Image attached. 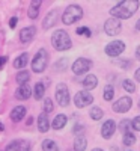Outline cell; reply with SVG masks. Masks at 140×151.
Returning a JSON list of instances; mask_svg holds the SVG:
<instances>
[{
    "instance_id": "4fadbf2b",
    "label": "cell",
    "mask_w": 140,
    "mask_h": 151,
    "mask_svg": "<svg viewBox=\"0 0 140 151\" xmlns=\"http://www.w3.org/2000/svg\"><path fill=\"white\" fill-rule=\"evenodd\" d=\"M38 129H39L41 133H47L50 129V119L47 116V113L41 112L39 116H38Z\"/></svg>"
},
{
    "instance_id": "ac0fdd59",
    "label": "cell",
    "mask_w": 140,
    "mask_h": 151,
    "mask_svg": "<svg viewBox=\"0 0 140 151\" xmlns=\"http://www.w3.org/2000/svg\"><path fill=\"white\" fill-rule=\"evenodd\" d=\"M96 85H98V79H96V76H94V74L86 76L84 80H83V86H84V89H87V92L91 89H94V88H96Z\"/></svg>"
},
{
    "instance_id": "b9f144b4",
    "label": "cell",
    "mask_w": 140,
    "mask_h": 151,
    "mask_svg": "<svg viewBox=\"0 0 140 151\" xmlns=\"http://www.w3.org/2000/svg\"><path fill=\"white\" fill-rule=\"evenodd\" d=\"M136 80H137V82H140V68L136 71Z\"/></svg>"
},
{
    "instance_id": "60d3db41",
    "label": "cell",
    "mask_w": 140,
    "mask_h": 151,
    "mask_svg": "<svg viewBox=\"0 0 140 151\" xmlns=\"http://www.w3.org/2000/svg\"><path fill=\"white\" fill-rule=\"evenodd\" d=\"M136 58L140 60V45H139V47H137V50H136Z\"/></svg>"
},
{
    "instance_id": "836d02e7",
    "label": "cell",
    "mask_w": 140,
    "mask_h": 151,
    "mask_svg": "<svg viewBox=\"0 0 140 151\" xmlns=\"http://www.w3.org/2000/svg\"><path fill=\"white\" fill-rule=\"evenodd\" d=\"M38 12H39V9H35V8H29V17L32 20L38 18Z\"/></svg>"
},
{
    "instance_id": "5bb4252c",
    "label": "cell",
    "mask_w": 140,
    "mask_h": 151,
    "mask_svg": "<svg viewBox=\"0 0 140 151\" xmlns=\"http://www.w3.org/2000/svg\"><path fill=\"white\" fill-rule=\"evenodd\" d=\"M56 21H57V11H50L48 14H47V17L44 18L42 27H44L45 30H48L51 26H54Z\"/></svg>"
},
{
    "instance_id": "8d00e7d4",
    "label": "cell",
    "mask_w": 140,
    "mask_h": 151,
    "mask_svg": "<svg viewBox=\"0 0 140 151\" xmlns=\"http://www.w3.org/2000/svg\"><path fill=\"white\" fill-rule=\"evenodd\" d=\"M41 0H33V2L30 3V8H35V9H39L41 8Z\"/></svg>"
},
{
    "instance_id": "8992f818",
    "label": "cell",
    "mask_w": 140,
    "mask_h": 151,
    "mask_svg": "<svg viewBox=\"0 0 140 151\" xmlns=\"http://www.w3.org/2000/svg\"><path fill=\"white\" fill-rule=\"evenodd\" d=\"M92 101H94V97L91 95V92H87V91H80L74 97V103H75V106H77L79 109H83V107H86L89 104H92Z\"/></svg>"
},
{
    "instance_id": "7c38bea8",
    "label": "cell",
    "mask_w": 140,
    "mask_h": 151,
    "mask_svg": "<svg viewBox=\"0 0 140 151\" xmlns=\"http://www.w3.org/2000/svg\"><path fill=\"white\" fill-rule=\"evenodd\" d=\"M35 35H36V29L33 27V26H30V27H24V29H21L20 30V41L21 42H30L33 38H35Z\"/></svg>"
},
{
    "instance_id": "52a82bcc",
    "label": "cell",
    "mask_w": 140,
    "mask_h": 151,
    "mask_svg": "<svg viewBox=\"0 0 140 151\" xmlns=\"http://www.w3.org/2000/svg\"><path fill=\"white\" fill-rule=\"evenodd\" d=\"M91 68H92V62L89 59H84V58H79L72 64V71H74V74H77V76L87 73Z\"/></svg>"
},
{
    "instance_id": "5b68a950",
    "label": "cell",
    "mask_w": 140,
    "mask_h": 151,
    "mask_svg": "<svg viewBox=\"0 0 140 151\" xmlns=\"http://www.w3.org/2000/svg\"><path fill=\"white\" fill-rule=\"evenodd\" d=\"M56 100L62 107H66L69 104V89L65 83H59L56 88Z\"/></svg>"
},
{
    "instance_id": "d6986e66",
    "label": "cell",
    "mask_w": 140,
    "mask_h": 151,
    "mask_svg": "<svg viewBox=\"0 0 140 151\" xmlns=\"http://www.w3.org/2000/svg\"><path fill=\"white\" fill-rule=\"evenodd\" d=\"M87 147V141L84 136H77L74 141V151H84Z\"/></svg>"
},
{
    "instance_id": "bcb514c9",
    "label": "cell",
    "mask_w": 140,
    "mask_h": 151,
    "mask_svg": "<svg viewBox=\"0 0 140 151\" xmlns=\"http://www.w3.org/2000/svg\"><path fill=\"white\" fill-rule=\"evenodd\" d=\"M0 130H3V124L2 122H0Z\"/></svg>"
},
{
    "instance_id": "9a60e30c",
    "label": "cell",
    "mask_w": 140,
    "mask_h": 151,
    "mask_svg": "<svg viewBox=\"0 0 140 151\" xmlns=\"http://www.w3.org/2000/svg\"><path fill=\"white\" fill-rule=\"evenodd\" d=\"M24 116H26V107H24V106H17V107L12 109V112H11V119L14 122L21 121Z\"/></svg>"
},
{
    "instance_id": "ee69618b",
    "label": "cell",
    "mask_w": 140,
    "mask_h": 151,
    "mask_svg": "<svg viewBox=\"0 0 140 151\" xmlns=\"http://www.w3.org/2000/svg\"><path fill=\"white\" fill-rule=\"evenodd\" d=\"M136 29H137V30H140V20H139V21H137V24H136Z\"/></svg>"
},
{
    "instance_id": "74e56055",
    "label": "cell",
    "mask_w": 140,
    "mask_h": 151,
    "mask_svg": "<svg viewBox=\"0 0 140 151\" xmlns=\"http://www.w3.org/2000/svg\"><path fill=\"white\" fill-rule=\"evenodd\" d=\"M21 144H23V145H21L20 151H32V148H30L29 144H26V142H21Z\"/></svg>"
},
{
    "instance_id": "ffe728a7",
    "label": "cell",
    "mask_w": 140,
    "mask_h": 151,
    "mask_svg": "<svg viewBox=\"0 0 140 151\" xmlns=\"http://www.w3.org/2000/svg\"><path fill=\"white\" fill-rule=\"evenodd\" d=\"M27 64H29V55H27V53L20 55V56L14 60V67H15V68H23V67H26Z\"/></svg>"
},
{
    "instance_id": "ba28073f",
    "label": "cell",
    "mask_w": 140,
    "mask_h": 151,
    "mask_svg": "<svg viewBox=\"0 0 140 151\" xmlns=\"http://www.w3.org/2000/svg\"><path fill=\"white\" fill-rule=\"evenodd\" d=\"M133 107L131 97H121L116 103H113V110L116 113H125Z\"/></svg>"
},
{
    "instance_id": "cb8c5ba5",
    "label": "cell",
    "mask_w": 140,
    "mask_h": 151,
    "mask_svg": "<svg viewBox=\"0 0 140 151\" xmlns=\"http://www.w3.org/2000/svg\"><path fill=\"white\" fill-rule=\"evenodd\" d=\"M89 115H91V118L94 119V121H99L101 118H103V115H104V112H103V109L101 107H92L91 109V113H89Z\"/></svg>"
},
{
    "instance_id": "d6a6232c",
    "label": "cell",
    "mask_w": 140,
    "mask_h": 151,
    "mask_svg": "<svg viewBox=\"0 0 140 151\" xmlns=\"http://www.w3.org/2000/svg\"><path fill=\"white\" fill-rule=\"evenodd\" d=\"M77 33H79V35H86V36H91V35H92V32L89 30L87 27H79V29H77Z\"/></svg>"
},
{
    "instance_id": "484cf974",
    "label": "cell",
    "mask_w": 140,
    "mask_h": 151,
    "mask_svg": "<svg viewBox=\"0 0 140 151\" xmlns=\"http://www.w3.org/2000/svg\"><path fill=\"white\" fill-rule=\"evenodd\" d=\"M114 97V88L111 85H106L104 88V100L106 101H110V100H113Z\"/></svg>"
},
{
    "instance_id": "83f0119b",
    "label": "cell",
    "mask_w": 140,
    "mask_h": 151,
    "mask_svg": "<svg viewBox=\"0 0 140 151\" xmlns=\"http://www.w3.org/2000/svg\"><path fill=\"white\" fill-rule=\"evenodd\" d=\"M119 130L125 134V133H128V132H131V121L130 119H124V121H121V124H119Z\"/></svg>"
},
{
    "instance_id": "d590c367",
    "label": "cell",
    "mask_w": 140,
    "mask_h": 151,
    "mask_svg": "<svg viewBox=\"0 0 140 151\" xmlns=\"http://www.w3.org/2000/svg\"><path fill=\"white\" fill-rule=\"evenodd\" d=\"M119 65H121L122 68H128V67L131 65V62H130L128 59H121V60H119Z\"/></svg>"
},
{
    "instance_id": "9c48e42d",
    "label": "cell",
    "mask_w": 140,
    "mask_h": 151,
    "mask_svg": "<svg viewBox=\"0 0 140 151\" xmlns=\"http://www.w3.org/2000/svg\"><path fill=\"white\" fill-rule=\"evenodd\" d=\"M121 29H122V24H121V21H119L118 18H109V20L106 21V24H104V30H106V33H107L109 36H116V35H119Z\"/></svg>"
},
{
    "instance_id": "3957f363",
    "label": "cell",
    "mask_w": 140,
    "mask_h": 151,
    "mask_svg": "<svg viewBox=\"0 0 140 151\" xmlns=\"http://www.w3.org/2000/svg\"><path fill=\"white\" fill-rule=\"evenodd\" d=\"M81 17H83V9L79 5H69L65 9V12H63L62 21H63V24L71 26V24H74L75 21H79Z\"/></svg>"
},
{
    "instance_id": "7402d4cb",
    "label": "cell",
    "mask_w": 140,
    "mask_h": 151,
    "mask_svg": "<svg viewBox=\"0 0 140 151\" xmlns=\"http://www.w3.org/2000/svg\"><path fill=\"white\" fill-rule=\"evenodd\" d=\"M29 80H30V73L29 71H20V73H17V83L26 85Z\"/></svg>"
},
{
    "instance_id": "1f68e13d",
    "label": "cell",
    "mask_w": 140,
    "mask_h": 151,
    "mask_svg": "<svg viewBox=\"0 0 140 151\" xmlns=\"http://www.w3.org/2000/svg\"><path fill=\"white\" fill-rule=\"evenodd\" d=\"M131 127H133L136 132H140V116H136V118L131 121Z\"/></svg>"
},
{
    "instance_id": "4dcf8cb0",
    "label": "cell",
    "mask_w": 140,
    "mask_h": 151,
    "mask_svg": "<svg viewBox=\"0 0 140 151\" xmlns=\"http://www.w3.org/2000/svg\"><path fill=\"white\" fill-rule=\"evenodd\" d=\"M20 148H21V141H12V142L6 147L5 151H20Z\"/></svg>"
},
{
    "instance_id": "277c9868",
    "label": "cell",
    "mask_w": 140,
    "mask_h": 151,
    "mask_svg": "<svg viewBox=\"0 0 140 151\" xmlns=\"http://www.w3.org/2000/svg\"><path fill=\"white\" fill-rule=\"evenodd\" d=\"M47 62H48V53L44 48H41L39 52L35 55V58L32 60V71L38 73V74L44 73V70L47 68Z\"/></svg>"
},
{
    "instance_id": "2e32d148",
    "label": "cell",
    "mask_w": 140,
    "mask_h": 151,
    "mask_svg": "<svg viewBox=\"0 0 140 151\" xmlns=\"http://www.w3.org/2000/svg\"><path fill=\"white\" fill-rule=\"evenodd\" d=\"M30 94H32V89H30V86L27 83L26 85H20V88L15 92L17 98H20V100H27L30 97Z\"/></svg>"
},
{
    "instance_id": "4316f807",
    "label": "cell",
    "mask_w": 140,
    "mask_h": 151,
    "mask_svg": "<svg viewBox=\"0 0 140 151\" xmlns=\"http://www.w3.org/2000/svg\"><path fill=\"white\" fill-rule=\"evenodd\" d=\"M122 86H124V89H125L126 92H134V91H136V85H134V82L130 80V79H125V80L122 82Z\"/></svg>"
},
{
    "instance_id": "f1b7e54d",
    "label": "cell",
    "mask_w": 140,
    "mask_h": 151,
    "mask_svg": "<svg viewBox=\"0 0 140 151\" xmlns=\"http://www.w3.org/2000/svg\"><path fill=\"white\" fill-rule=\"evenodd\" d=\"M53 109H54V106H53V100L51 98H45L44 100V113H48L50 112H53Z\"/></svg>"
},
{
    "instance_id": "ab89813d",
    "label": "cell",
    "mask_w": 140,
    "mask_h": 151,
    "mask_svg": "<svg viewBox=\"0 0 140 151\" xmlns=\"http://www.w3.org/2000/svg\"><path fill=\"white\" fill-rule=\"evenodd\" d=\"M6 60H8V58H6V56H0V70H2V67L6 64Z\"/></svg>"
},
{
    "instance_id": "44dd1931",
    "label": "cell",
    "mask_w": 140,
    "mask_h": 151,
    "mask_svg": "<svg viewBox=\"0 0 140 151\" xmlns=\"http://www.w3.org/2000/svg\"><path fill=\"white\" fill-rule=\"evenodd\" d=\"M42 151H59V147L54 141L51 139H45L42 142Z\"/></svg>"
},
{
    "instance_id": "f35d334b",
    "label": "cell",
    "mask_w": 140,
    "mask_h": 151,
    "mask_svg": "<svg viewBox=\"0 0 140 151\" xmlns=\"http://www.w3.org/2000/svg\"><path fill=\"white\" fill-rule=\"evenodd\" d=\"M17 23H18V18H17V17H12V18H11V21H9V26H11L12 29H14V27L17 26Z\"/></svg>"
},
{
    "instance_id": "d4e9b609",
    "label": "cell",
    "mask_w": 140,
    "mask_h": 151,
    "mask_svg": "<svg viewBox=\"0 0 140 151\" xmlns=\"http://www.w3.org/2000/svg\"><path fill=\"white\" fill-rule=\"evenodd\" d=\"M134 144H136V136H134V133H131V132L125 133V134H124V145L131 147V145H134Z\"/></svg>"
},
{
    "instance_id": "603a6c76",
    "label": "cell",
    "mask_w": 140,
    "mask_h": 151,
    "mask_svg": "<svg viewBox=\"0 0 140 151\" xmlns=\"http://www.w3.org/2000/svg\"><path fill=\"white\" fill-rule=\"evenodd\" d=\"M44 94H45V85L41 83V82H38L35 85V98L36 100H41L44 97Z\"/></svg>"
},
{
    "instance_id": "6da1fadb",
    "label": "cell",
    "mask_w": 140,
    "mask_h": 151,
    "mask_svg": "<svg viewBox=\"0 0 140 151\" xmlns=\"http://www.w3.org/2000/svg\"><path fill=\"white\" fill-rule=\"evenodd\" d=\"M139 9V2L137 0H124V2L118 3L116 6H113L110 9V14L113 18L118 20H128L131 18Z\"/></svg>"
},
{
    "instance_id": "e575fe53",
    "label": "cell",
    "mask_w": 140,
    "mask_h": 151,
    "mask_svg": "<svg viewBox=\"0 0 140 151\" xmlns=\"http://www.w3.org/2000/svg\"><path fill=\"white\" fill-rule=\"evenodd\" d=\"M83 132H84V127H83L81 124H75V125H74V133H75V134H80V133H83Z\"/></svg>"
},
{
    "instance_id": "7a4b0ae2",
    "label": "cell",
    "mask_w": 140,
    "mask_h": 151,
    "mask_svg": "<svg viewBox=\"0 0 140 151\" xmlns=\"http://www.w3.org/2000/svg\"><path fill=\"white\" fill-rule=\"evenodd\" d=\"M51 44L53 47L57 50V52H65V50H69L72 47V41H71V38L69 35L65 32V30H56L51 36Z\"/></svg>"
},
{
    "instance_id": "e0dca14e",
    "label": "cell",
    "mask_w": 140,
    "mask_h": 151,
    "mask_svg": "<svg viewBox=\"0 0 140 151\" xmlns=\"http://www.w3.org/2000/svg\"><path fill=\"white\" fill-rule=\"evenodd\" d=\"M66 122H68V118L63 115V113H60V115H57V116L53 119V122L50 124V125H51L54 130H60V129H63V127L66 125Z\"/></svg>"
},
{
    "instance_id": "f546056e",
    "label": "cell",
    "mask_w": 140,
    "mask_h": 151,
    "mask_svg": "<svg viewBox=\"0 0 140 151\" xmlns=\"http://www.w3.org/2000/svg\"><path fill=\"white\" fill-rule=\"evenodd\" d=\"M66 67H68V59H59L54 64V70L56 71H63Z\"/></svg>"
},
{
    "instance_id": "8fae6325",
    "label": "cell",
    "mask_w": 140,
    "mask_h": 151,
    "mask_svg": "<svg viewBox=\"0 0 140 151\" xmlns=\"http://www.w3.org/2000/svg\"><path fill=\"white\" fill-rule=\"evenodd\" d=\"M114 130H116V124H114L113 119H107L104 124H103V127H101V134H103L104 139H110V137L113 136Z\"/></svg>"
},
{
    "instance_id": "f6af8a7d",
    "label": "cell",
    "mask_w": 140,
    "mask_h": 151,
    "mask_svg": "<svg viewBox=\"0 0 140 151\" xmlns=\"http://www.w3.org/2000/svg\"><path fill=\"white\" fill-rule=\"evenodd\" d=\"M92 151H103V150H101V148H94Z\"/></svg>"
},
{
    "instance_id": "7bdbcfd3",
    "label": "cell",
    "mask_w": 140,
    "mask_h": 151,
    "mask_svg": "<svg viewBox=\"0 0 140 151\" xmlns=\"http://www.w3.org/2000/svg\"><path fill=\"white\" fill-rule=\"evenodd\" d=\"M32 122H33V118H32V116H29V119L26 121V124H27V125H32Z\"/></svg>"
},
{
    "instance_id": "30bf717a",
    "label": "cell",
    "mask_w": 140,
    "mask_h": 151,
    "mask_svg": "<svg viewBox=\"0 0 140 151\" xmlns=\"http://www.w3.org/2000/svg\"><path fill=\"white\" fill-rule=\"evenodd\" d=\"M124 50H125V44L122 41H111L106 45V55L114 58V56H119Z\"/></svg>"
}]
</instances>
